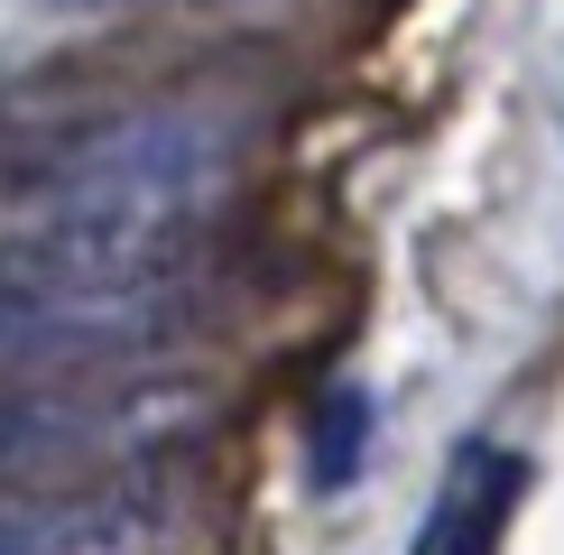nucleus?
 <instances>
[{"label":"nucleus","instance_id":"f257e3e1","mask_svg":"<svg viewBox=\"0 0 564 555\" xmlns=\"http://www.w3.org/2000/svg\"><path fill=\"white\" fill-rule=\"evenodd\" d=\"M185 407L167 389H56L19 380L0 389V491L19 481H102L139 472L158 435H176Z\"/></svg>","mask_w":564,"mask_h":555},{"label":"nucleus","instance_id":"7ed1b4c3","mask_svg":"<svg viewBox=\"0 0 564 555\" xmlns=\"http://www.w3.org/2000/svg\"><path fill=\"white\" fill-rule=\"evenodd\" d=\"M519 491H528V463L509 445H463L454 472H444V491L426 500V527H416L408 555H500Z\"/></svg>","mask_w":564,"mask_h":555},{"label":"nucleus","instance_id":"f03ea898","mask_svg":"<svg viewBox=\"0 0 564 555\" xmlns=\"http://www.w3.org/2000/svg\"><path fill=\"white\" fill-rule=\"evenodd\" d=\"M167 527L149 463L102 481H19L0 491V555H149Z\"/></svg>","mask_w":564,"mask_h":555},{"label":"nucleus","instance_id":"20e7f679","mask_svg":"<svg viewBox=\"0 0 564 555\" xmlns=\"http://www.w3.org/2000/svg\"><path fill=\"white\" fill-rule=\"evenodd\" d=\"M84 10H130V0H84Z\"/></svg>","mask_w":564,"mask_h":555}]
</instances>
